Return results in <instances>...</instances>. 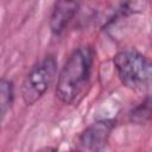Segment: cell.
Segmentation results:
<instances>
[{
    "label": "cell",
    "mask_w": 152,
    "mask_h": 152,
    "mask_svg": "<svg viewBox=\"0 0 152 152\" xmlns=\"http://www.w3.org/2000/svg\"><path fill=\"white\" fill-rule=\"evenodd\" d=\"M150 96L147 95L145 97V100L138 104L129 114V119L134 124H139V125H142L145 124L146 121L150 120Z\"/></svg>",
    "instance_id": "52a82bcc"
},
{
    "label": "cell",
    "mask_w": 152,
    "mask_h": 152,
    "mask_svg": "<svg viewBox=\"0 0 152 152\" xmlns=\"http://www.w3.org/2000/svg\"><path fill=\"white\" fill-rule=\"evenodd\" d=\"M14 100V86L8 78L0 80V124Z\"/></svg>",
    "instance_id": "8992f818"
},
{
    "label": "cell",
    "mask_w": 152,
    "mask_h": 152,
    "mask_svg": "<svg viewBox=\"0 0 152 152\" xmlns=\"http://www.w3.org/2000/svg\"><path fill=\"white\" fill-rule=\"evenodd\" d=\"M115 121L112 119H102L89 125L77 139V150L81 151H101L106 147Z\"/></svg>",
    "instance_id": "277c9868"
},
{
    "label": "cell",
    "mask_w": 152,
    "mask_h": 152,
    "mask_svg": "<svg viewBox=\"0 0 152 152\" xmlns=\"http://www.w3.org/2000/svg\"><path fill=\"white\" fill-rule=\"evenodd\" d=\"M113 64L119 80L126 88L135 93L148 91L152 68L145 55L134 48H127L114 56Z\"/></svg>",
    "instance_id": "7a4b0ae2"
},
{
    "label": "cell",
    "mask_w": 152,
    "mask_h": 152,
    "mask_svg": "<svg viewBox=\"0 0 152 152\" xmlns=\"http://www.w3.org/2000/svg\"><path fill=\"white\" fill-rule=\"evenodd\" d=\"M147 0H121V11L125 14H135L145 10Z\"/></svg>",
    "instance_id": "ba28073f"
},
{
    "label": "cell",
    "mask_w": 152,
    "mask_h": 152,
    "mask_svg": "<svg viewBox=\"0 0 152 152\" xmlns=\"http://www.w3.org/2000/svg\"><path fill=\"white\" fill-rule=\"evenodd\" d=\"M94 53L89 46L75 49L62 66L57 77L56 96L64 104H72L82 96L89 83Z\"/></svg>",
    "instance_id": "6da1fadb"
},
{
    "label": "cell",
    "mask_w": 152,
    "mask_h": 152,
    "mask_svg": "<svg viewBox=\"0 0 152 152\" xmlns=\"http://www.w3.org/2000/svg\"><path fill=\"white\" fill-rule=\"evenodd\" d=\"M80 2L81 0H56L49 20L50 30L53 34L58 36L64 31L75 17L80 7Z\"/></svg>",
    "instance_id": "5b68a950"
},
{
    "label": "cell",
    "mask_w": 152,
    "mask_h": 152,
    "mask_svg": "<svg viewBox=\"0 0 152 152\" xmlns=\"http://www.w3.org/2000/svg\"><path fill=\"white\" fill-rule=\"evenodd\" d=\"M56 74L57 61L53 56H46L34 64L20 87V95L24 103L26 106H33L38 102L55 81Z\"/></svg>",
    "instance_id": "3957f363"
}]
</instances>
